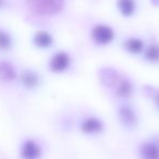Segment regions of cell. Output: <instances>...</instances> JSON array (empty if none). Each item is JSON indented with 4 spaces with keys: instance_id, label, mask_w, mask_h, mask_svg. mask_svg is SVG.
<instances>
[{
    "instance_id": "1",
    "label": "cell",
    "mask_w": 159,
    "mask_h": 159,
    "mask_svg": "<svg viewBox=\"0 0 159 159\" xmlns=\"http://www.w3.org/2000/svg\"><path fill=\"white\" fill-rule=\"evenodd\" d=\"M30 12L38 16H52L63 8V0H24Z\"/></svg>"
},
{
    "instance_id": "2",
    "label": "cell",
    "mask_w": 159,
    "mask_h": 159,
    "mask_svg": "<svg viewBox=\"0 0 159 159\" xmlns=\"http://www.w3.org/2000/svg\"><path fill=\"white\" fill-rule=\"evenodd\" d=\"M20 70L12 60L6 57L0 58V85L10 86L18 83Z\"/></svg>"
},
{
    "instance_id": "3",
    "label": "cell",
    "mask_w": 159,
    "mask_h": 159,
    "mask_svg": "<svg viewBox=\"0 0 159 159\" xmlns=\"http://www.w3.org/2000/svg\"><path fill=\"white\" fill-rule=\"evenodd\" d=\"M18 83L26 91H34L40 84V77L32 69H22L19 72Z\"/></svg>"
},
{
    "instance_id": "4",
    "label": "cell",
    "mask_w": 159,
    "mask_h": 159,
    "mask_svg": "<svg viewBox=\"0 0 159 159\" xmlns=\"http://www.w3.org/2000/svg\"><path fill=\"white\" fill-rule=\"evenodd\" d=\"M21 159H40L43 150L40 145L33 139H26L20 145Z\"/></svg>"
},
{
    "instance_id": "5",
    "label": "cell",
    "mask_w": 159,
    "mask_h": 159,
    "mask_svg": "<svg viewBox=\"0 0 159 159\" xmlns=\"http://www.w3.org/2000/svg\"><path fill=\"white\" fill-rule=\"evenodd\" d=\"M92 38L98 45H107L112 42L115 37V32L108 25H96L92 31Z\"/></svg>"
},
{
    "instance_id": "6",
    "label": "cell",
    "mask_w": 159,
    "mask_h": 159,
    "mask_svg": "<svg viewBox=\"0 0 159 159\" xmlns=\"http://www.w3.org/2000/svg\"><path fill=\"white\" fill-rule=\"evenodd\" d=\"M16 38L9 29L0 25V55H8L14 49Z\"/></svg>"
},
{
    "instance_id": "7",
    "label": "cell",
    "mask_w": 159,
    "mask_h": 159,
    "mask_svg": "<svg viewBox=\"0 0 159 159\" xmlns=\"http://www.w3.org/2000/svg\"><path fill=\"white\" fill-rule=\"evenodd\" d=\"M70 66V57L66 52H57L49 60V69L51 72H64Z\"/></svg>"
},
{
    "instance_id": "8",
    "label": "cell",
    "mask_w": 159,
    "mask_h": 159,
    "mask_svg": "<svg viewBox=\"0 0 159 159\" xmlns=\"http://www.w3.org/2000/svg\"><path fill=\"white\" fill-rule=\"evenodd\" d=\"M32 43L38 49H47L52 46L53 38L49 32L45 30H38L32 36Z\"/></svg>"
},
{
    "instance_id": "9",
    "label": "cell",
    "mask_w": 159,
    "mask_h": 159,
    "mask_svg": "<svg viewBox=\"0 0 159 159\" xmlns=\"http://www.w3.org/2000/svg\"><path fill=\"white\" fill-rule=\"evenodd\" d=\"M102 129H104V124L97 118H87L83 121L81 125L82 132L86 134H97L102 132Z\"/></svg>"
},
{
    "instance_id": "10",
    "label": "cell",
    "mask_w": 159,
    "mask_h": 159,
    "mask_svg": "<svg viewBox=\"0 0 159 159\" xmlns=\"http://www.w3.org/2000/svg\"><path fill=\"white\" fill-rule=\"evenodd\" d=\"M143 159H159V147L154 143H147L142 147Z\"/></svg>"
},
{
    "instance_id": "11",
    "label": "cell",
    "mask_w": 159,
    "mask_h": 159,
    "mask_svg": "<svg viewBox=\"0 0 159 159\" xmlns=\"http://www.w3.org/2000/svg\"><path fill=\"white\" fill-rule=\"evenodd\" d=\"M118 9L124 16H131L135 11V2L133 0H118Z\"/></svg>"
},
{
    "instance_id": "12",
    "label": "cell",
    "mask_w": 159,
    "mask_h": 159,
    "mask_svg": "<svg viewBox=\"0 0 159 159\" xmlns=\"http://www.w3.org/2000/svg\"><path fill=\"white\" fill-rule=\"evenodd\" d=\"M124 48L131 53H139L144 48V43L139 38H129L124 42Z\"/></svg>"
},
{
    "instance_id": "13",
    "label": "cell",
    "mask_w": 159,
    "mask_h": 159,
    "mask_svg": "<svg viewBox=\"0 0 159 159\" xmlns=\"http://www.w3.org/2000/svg\"><path fill=\"white\" fill-rule=\"evenodd\" d=\"M120 117H121L122 121L125 124H129V125H132L136 121L135 113L128 107H123V108L120 109Z\"/></svg>"
},
{
    "instance_id": "14",
    "label": "cell",
    "mask_w": 159,
    "mask_h": 159,
    "mask_svg": "<svg viewBox=\"0 0 159 159\" xmlns=\"http://www.w3.org/2000/svg\"><path fill=\"white\" fill-rule=\"evenodd\" d=\"M145 58L150 62L159 61V45H150L145 51Z\"/></svg>"
},
{
    "instance_id": "15",
    "label": "cell",
    "mask_w": 159,
    "mask_h": 159,
    "mask_svg": "<svg viewBox=\"0 0 159 159\" xmlns=\"http://www.w3.org/2000/svg\"><path fill=\"white\" fill-rule=\"evenodd\" d=\"M118 94L120 97H129L132 93V85L130 84L129 81H122L118 86Z\"/></svg>"
},
{
    "instance_id": "16",
    "label": "cell",
    "mask_w": 159,
    "mask_h": 159,
    "mask_svg": "<svg viewBox=\"0 0 159 159\" xmlns=\"http://www.w3.org/2000/svg\"><path fill=\"white\" fill-rule=\"evenodd\" d=\"M10 0H0V13L7 11L9 9Z\"/></svg>"
},
{
    "instance_id": "17",
    "label": "cell",
    "mask_w": 159,
    "mask_h": 159,
    "mask_svg": "<svg viewBox=\"0 0 159 159\" xmlns=\"http://www.w3.org/2000/svg\"><path fill=\"white\" fill-rule=\"evenodd\" d=\"M154 100H155V102H156L157 106L159 107V92H157V93L154 95Z\"/></svg>"
}]
</instances>
